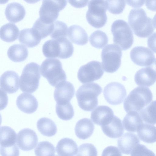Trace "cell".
<instances>
[{"label":"cell","mask_w":156,"mask_h":156,"mask_svg":"<svg viewBox=\"0 0 156 156\" xmlns=\"http://www.w3.org/2000/svg\"><path fill=\"white\" fill-rule=\"evenodd\" d=\"M128 21L134 34L139 37H147L154 30L152 19L147 16L143 9H131L128 16Z\"/></svg>","instance_id":"obj_1"},{"label":"cell","mask_w":156,"mask_h":156,"mask_svg":"<svg viewBox=\"0 0 156 156\" xmlns=\"http://www.w3.org/2000/svg\"><path fill=\"white\" fill-rule=\"evenodd\" d=\"M102 91L101 87L95 83L81 85L76 93V97L80 108L86 111H91L94 109L98 105V97Z\"/></svg>","instance_id":"obj_2"},{"label":"cell","mask_w":156,"mask_h":156,"mask_svg":"<svg viewBox=\"0 0 156 156\" xmlns=\"http://www.w3.org/2000/svg\"><path fill=\"white\" fill-rule=\"evenodd\" d=\"M152 100V94L149 88L138 87L132 90L125 99L124 108L127 113L140 112Z\"/></svg>","instance_id":"obj_3"},{"label":"cell","mask_w":156,"mask_h":156,"mask_svg":"<svg viewBox=\"0 0 156 156\" xmlns=\"http://www.w3.org/2000/svg\"><path fill=\"white\" fill-rule=\"evenodd\" d=\"M40 70L41 75L53 87H56L66 80V74L62 69V63L57 58L46 59L41 64Z\"/></svg>","instance_id":"obj_4"},{"label":"cell","mask_w":156,"mask_h":156,"mask_svg":"<svg viewBox=\"0 0 156 156\" xmlns=\"http://www.w3.org/2000/svg\"><path fill=\"white\" fill-rule=\"evenodd\" d=\"M40 66L30 62L23 68L20 78V90L24 92L32 93L38 89L41 77Z\"/></svg>","instance_id":"obj_5"},{"label":"cell","mask_w":156,"mask_h":156,"mask_svg":"<svg viewBox=\"0 0 156 156\" xmlns=\"http://www.w3.org/2000/svg\"><path fill=\"white\" fill-rule=\"evenodd\" d=\"M111 30L114 43L122 50H126L131 47L133 42V36L126 22L122 20H115L112 25Z\"/></svg>","instance_id":"obj_6"},{"label":"cell","mask_w":156,"mask_h":156,"mask_svg":"<svg viewBox=\"0 0 156 156\" xmlns=\"http://www.w3.org/2000/svg\"><path fill=\"white\" fill-rule=\"evenodd\" d=\"M88 6L86 18L88 23L97 28L105 26L107 19L106 0H91L89 1Z\"/></svg>","instance_id":"obj_7"},{"label":"cell","mask_w":156,"mask_h":156,"mask_svg":"<svg viewBox=\"0 0 156 156\" xmlns=\"http://www.w3.org/2000/svg\"><path fill=\"white\" fill-rule=\"evenodd\" d=\"M122 55L121 49L118 45L111 44L106 46L101 54L103 69L108 73L116 71L121 65Z\"/></svg>","instance_id":"obj_8"},{"label":"cell","mask_w":156,"mask_h":156,"mask_svg":"<svg viewBox=\"0 0 156 156\" xmlns=\"http://www.w3.org/2000/svg\"><path fill=\"white\" fill-rule=\"evenodd\" d=\"M67 4L66 0H43L39 11L40 19L46 23H53Z\"/></svg>","instance_id":"obj_9"},{"label":"cell","mask_w":156,"mask_h":156,"mask_svg":"<svg viewBox=\"0 0 156 156\" xmlns=\"http://www.w3.org/2000/svg\"><path fill=\"white\" fill-rule=\"evenodd\" d=\"M104 73L101 63L93 61L80 67L78 72L77 77L81 83H84L99 79Z\"/></svg>","instance_id":"obj_10"},{"label":"cell","mask_w":156,"mask_h":156,"mask_svg":"<svg viewBox=\"0 0 156 156\" xmlns=\"http://www.w3.org/2000/svg\"><path fill=\"white\" fill-rule=\"evenodd\" d=\"M104 97L106 101L112 105L122 103L126 95V91L121 83L112 82L108 84L103 90Z\"/></svg>","instance_id":"obj_11"},{"label":"cell","mask_w":156,"mask_h":156,"mask_svg":"<svg viewBox=\"0 0 156 156\" xmlns=\"http://www.w3.org/2000/svg\"><path fill=\"white\" fill-rule=\"evenodd\" d=\"M134 80L139 86L150 87L156 81V58L149 66L143 68L136 73Z\"/></svg>","instance_id":"obj_12"},{"label":"cell","mask_w":156,"mask_h":156,"mask_svg":"<svg viewBox=\"0 0 156 156\" xmlns=\"http://www.w3.org/2000/svg\"><path fill=\"white\" fill-rule=\"evenodd\" d=\"M132 61L136 65L140 66H148L154 60L155 56L148 48L137 46L133 48L130 52Z\"/></svg>","instance_id":"obj_13"},{"label":"cell","mask_w":156,"mask_h":156,"mask_svg":"<svg viewBox=\"0 0 156 156\" xmlns=\"http://www.w3.org/2000/svg\"><path fill=\"white\" fill-rule=\"evenodd\" d=\"M38 137L32 129L24 128L18 133L16 144L19 148L23 151H29L34 149L38 143Z\"/></svg>","instance_id":"obj_14"},{"label":"cell","mask_w":156,"mask_h":156,"mask_svg":"<svg viewBox=\"0 0 156 156\" xmlns=\"http://www.w3.org/2000/svg\"><path fill=\"white\" fill-rule=\"evenodd\" d=\"M19 76L17 73L13 71L5 72L0 77V89L8 94H13L19 89Z\"/></svg>","instance_id":"obj_15"},{"label":"cell","mask_w":156,"mask_h":156,"mask_svg":"<svg viewBox=\"0 0 156 156\" xmlns=\"http://www.w3.org/2000/svg\"><path fill=\"white\" fill-rule=\"evenodd\" d=\"M54 92V98L57 103L70 102L75 93L73 85L70 82L65 81L58 84Z\"/></svg>","instance_id":"obj_16"},{"label":"cell","mask_w":156,"mask_h":156,"mask_svg":"<svg viewBox=\"0 0 156 156\" xmlns=\"http://www.w3.org/2000/svg\"><path fill=\"white\" fill-rule=\"evenodd\" d=\"M16 104L22 112L31 114L35 112L38 107V102L35 97L32 94L23 93L17 98Z\"/></svg>","instance_id":"obj_17"},{"label":"cell","mask_w":156,"mask_h":156,"mask_svg":"<svg viewBox=\"0 0 156 156\" xmlns=\"http://www.w3.org/2000/svg\"><path fill=\"white\" fill-rule=\"evenodd\" d=\"M118 146L121 152L129 155L140 143L137 136L133 133L127 132L118 140Z\"/></svg>","instance_id":"obj_18"},{"label":"cell","mask_w":156,"mask_h":156,"mask_svg":"<svg viewBox=\"0 0 156 156\" xmlns=\"http://www.w3.org/2000/svg\"><path fill=\"white\" fill-rule=\"evenodd\" d=\"M101 126L104 133L111 138L119 137L123 134L124 132L121 120L115 115Z\"/></svg>","instance_id":"obj_19"},{"label":"cell","mask_w":156,"mask_h":156,"mask_svg":"<svg viewBox=\"0 0 156 156\" xmlns=\"http://www.w3.org/2000/svg\"><path fill=\"white\" fill-rule=\"evenodd\" d=\"M114 116L113 112L110 107L105 105H100L91 112L90 118L96 124L101 126Z\"/></svg>","instance_id":"obj_20"},{"label":"cell","mask_w":156,"mask_h":156,"mask_svg":"<svg viewBox=\"0 0 156 156\" xmlns=\"http://www.w3.org/2000/svg\"><path fill=\"white\" fill-rule=\"evenodd\" d=\"M5 13L9 21L16 23L23 20L25 16L26 11L24 6L17 2H12L7 5Z\"/></svg>","instance_id":"obj_21"},{"label":"cell","mask_w":156,"mask_h":156,"mask_svg":"<svg viewBox=\"0 0 156 156\" xmlns=\"http://www.w3.org/2000/svg\"><path fill=\"white\" fill-rule=\"evenodd\" d=\"M78 149L76 142L68 138L60 140L56 147V152L59 156H74L77 153Z\"/></svg>","instance_id":"obj_22"},{"label":"cell","mask_w":156,"mask_h":156,"mask_svg":"<svg viewBox=\"0 0 156 156\" xmlns=\"http://www.w3.org/2000/svg\"><path fill=\"white\" fill-rule=\"evenodd\" d=\"M67 35L73 43L78 45L86 44L88 41V35L86 31L78 25H73L68 29Z\"/></svg>","instance_id":"obj_23"},{"label":"cell","mask_w":156,"mask_h":156,"mask_svg":"<svg viewBox=\"0 0 156 156\" xmlns=\"http://www.w3.org/2000/svg\"><path fill=\"white\" fill-rule=\"evenodd\" d=\"M94 129V125L91 120L85 118L77 122L75 127V132L78 138L85 140L91 136Z\"/></svg>","instance_id":"obj_24"},{"label":"cell","mask_w":156,"mask_h":156,"mask_svg":"<svg viewBox=\"0 0 156 156\" xmlns=\"http://www.w3.org/2000/svg\"><path fill=\"white\" fill-rule=\"evenodd\" d=\"M122 122L126 130L133 132L137 131L139 128L143 123L140 115L136 111L128 112L124 117Z\"/></svg>","instance_id":"obj_25"},{"label":"cell","mask_w":156,"mask_h":156,"mask_svg":"<svg viewBox=\"0 0 156 156\" xmlns=\"http://www.w3.org/2000/svg\"><path fill=\"white\" fill-rule=\"evenodd\" d=\"M8 57L12 61L16 62H21L27 57L28 51L24 45L15 44L10 46L7 52Z\"/></svg>","instance_id":"obj_26"},{"label":"cell","mask_w":156,"mask_h":156,"mask_svg":"<svg viewBox=\"0 0 156 156\" xmlns=\"http://www.w3.org/2000/svg\"><path fill=\"white\" fill-rule=\"evenodd\" d=\"M137 133L140 139L145 143L151 144L156 142V127L154 125L143 123Z\"/></svg>","instance_id":"obj_27"},{"label":"cell","mask_w":156,"mask_h":156,"mask_svg":"<svg viewBox=\"0 0 156 156\" xmlns=\"http://www.w3.org/2000/svg\"><path fill=\"white\" fill-rule=\"evenodd\" d=\"M18 39L20 43L29 48L37 46L41 40L36 35L32 28H25L21 30Z\"/></svg>","instance_id":"obj_28"},{"label":"cell","mask_w":156,"mask_h":156,"mask_svg":"<svg viewBox=\"0 0 156 156\" xmlns=\"http://www.w3.org/2000/svg\"><path fill=\"white\" fill-rule=\"evenodd\" d=\"M37 127L39 132L43 135L51 137L55 135L57 132L55 123L51 119L46 117L39 119L37 121Z\"/></svg>","instance_id":"obj_29"},{"label":"cell","mask_w":156,"mask_h":156,"mask_svg":"<svg viewBox=\"0 0 156 156\" xmlns=\"http://www.w3.org/2000/svg\"><path fill=\"white\" fill-rule=\"evenodd\" d=\"M19 32V29L15 24L8 23L3 25L0 28V38L6 42H12L16 39Z\"/></svg>","instance_id":"obj_30"},{"label":"cell","mask_w":156,"mask_h":156,"mask_svg":"<svg viewBox=\"0 0 156 156\" xmlns=\"http://www.w3.org/2000/svg\"><path fill=\"white\" fill-rule=\"evenodd\" d=\"M16 134L10 127H0V146L8 147L16 144Z\"/></svg>","instance_id":"obj_31"},{"label":"cell","mask_w":156,"mask_h":156,"mask_svg":"<svg viewBox=\"0 0 156 156\" xmlns=\"http://www.w3.org/2000/svg\"><path fill=\"white\" fill-rule=\"evenodd\" d=\"M42 50L43 54L47 58H59L60 47L58 40L52 39L46 41L43 45Z\"/></svg>","instance_id":"obj_32"},{"label":"cell","mask_w":156,"mask_h":156,"mask_svg":"<svg viewBox=\"0 0 156 156\" xmlns=\"http://www.w3.org/2000/svg\"><path fill=\"white\" fill-rule=\"evenodd\" d=\"M32 28L36 35L41 39L51 34L53 29V23L48 24L39 18L35 21Z\"/></svg>","instance_id":"obj_33"},{"label":"cell","mask_w":156,"mask_h":156,"mask_svg":"<svg viewBox=\"0 0 156 156\" xmlns=\"http://www.w3.org/2000/svg\"><path fill=\"white\" fill-rule=\"evenodd\" d=\"M141 118L146 123L156 124V100L151 102L139 112Z\"/></svg>","instance_id":"obj_34"},{"label":"cell","mask_w":156,"mask_h":156,"mask_svg":"<svg viewBox=\"0 0 156 156\" xmlns=\"http://www.w3.org/2000/svg\"><path fill=\"white\" fill-rule=\"evenodd\" d=\"M56 112L58 117L64 120L72 119L74 115L73 107L70 102L63 103H56Z\"/></svg>","instance_id":"obj_35"},{"label":"cell","mask_w":156,"mask_h":156,"mask_svg":"<svg viewBox=\"0 0 156 156\" xmlns=\"http://www.w3.org/2000/svg\"><path fill=\"white\" fill-rule=\"evenodd\" d=\"M89 40L91 45L97 48H102L107 44L108 42V38L106 34L99 30L91 34Z\"/></svg>","instance_id":"obj_36"},{"label":"cell","mask_w":156,"mask_h":156,"mask_svg":"<svg viewBox=\"0 0 156 156\" xmlns=\"http://www.w3.org/2000/svg\"><path fill=\"white\" fill-rule=\"evenodd\" d=\"M58 41L60 51L59 58L66 59L70 57L73 52L74 48L72 43L66 37L56 39Z\"/></svg>","instance_id":"obj_37"},{"label":"cell","mask_w":156,"mask_h":156,"mask_svg":"<svg viewBox=\"0 0 156 156\" xmlns=\"http://www.w3.org/2000/svg\"><path fill=\"white\" fill-rule=\"evenodd\" d=\"M34 153L36 156H53L55 153V148L51 143L43 141L38 144Z\"/></svg>","instance_id":"obj_38"},{"label":"cell","mask_w":156,"mask_h":156,"mask_svg":"<svg viewBox=\"0 0 156 156\" xmlns=\"http://www.w3.org/2000/svg\"><path fill=\"white\" fill-rule=\"evenodd\" d=\"M67 26L64 22L56 20L53 23V29L50 35L53 39L62 37H66L67 34Z\"/></svg>","instance_id":"obj_39"},{"label":"cell","mask_w":156,"mask_h":156,"mask_svg":"<svg viewBox=\"0 0 156 156\" xmlns=\"http://www.w3.org/2000/svg\"><path fill=\"white\" fill-rule=\"evenodd\" d=\"M108 10L114 14H118L123 11L126 6L124 0H106Z\"/></svg>","instance_id":"obj_40"},{"label":"cell","mask_w":156,"mask_h":156,"mask_svg":"<svg viewBox=\"0 0 156 156\" xmlns=\"http://www.w3.org/2000/svg\"><path fill=\"white\" fill-rule=\"evenodd\" d=\"M98 152L96 147L90 143L80 145L76 156H97Z\"/></svg>","instance_id":"obj_41"},{"label":"cell","mask_w":156,"mask_h":156,"mask_svg":"<svg viewBox=\"0 0 156 156\" xmlns=\"http://www.w3.org/2000/svg\"><path fill=\"white\" fill-rule=\"evenodd\" d=\"M131 156H156L151 150L145 145L139 144L133 150L131 153Z\"/></svg>","instance_id":"obj_42"},{"label":"cell","mask_w":156,"mask_h":156,"mask_svg":"<svg viewBox=\"0 0 156 156\" xmlns=\"http://www.w3.org/2000/svg\"><path fill=\"white\" fill-rule=\"evenodd\" d=\"M1 156H19V149L16 144L8 147L0 146Z\"/></svg>","instance_id":"obj_43"},{"label":"cell","mask_w":156,"mask_h":156,"mask_svg":"<svg viewBox=\"0 0 156 156\" xmlns=\"http://www.w3.org/2000/svg\"><path fill=\"white\" fill-rule=\"evenodd\" d=\"M101 156H122V155L117 147L110 146L107 147L103 150Z\"/></svg>","instance_id":"obj_44"},{"label":"cell","mask_w":156,"mask_h":156,"mask_svg":"<svg viewBox=\"0 0 156 156\" xmlns=\"http://www.w3.org/2000/svg\"><path fill=\"white\" fill-rule=\"evenodd\" d=\"M147 44L148 47L156 53V32L154 33L148 37Z\"/></svg>","instance_id":"obj_45"},{"label":"cell","mask_w":156,"mask_h":156,"mask_svg":"<svg viewBox=\"0 0 156 156\" xmlns=\"http://www.w3.org/2000/svg\"><path fill=\"white\" fill-rule=\"evenodd\" d=\"M69 3L73 6L76 8H81L86 6L89 1H68Z\"/></svg>","instance_id":"obj_46"},{"label":"cell","mask_w":156,"mask_h":156,"mask_svg":"<svg viewBox=\"0 0 156 156\" xmlns=\"http://www.w3.org/2000/svg\"><path fill=\"white\" fill-rule=\"evenodd\" d=\"M145 1H126V3L133 7H138L142 6L144 3Z\"/></svg>","instance_id":"obj_47"},{"label":"cell","mask_w":156,"mask_h":156,"mask_svg":"<svg viewBox=\"0 0 156 156\" xmlns=\"http://www.w3.org/2000/svg\"><path fill=\"white\" fill-rule=\"evenodd\" d=\"M145 1V5L147 8L152 11H156V0Z\"/></svg>","instance_id":"obj_48"},{"label":"cell","mask_w":156,"mask_h":156,"mask_svg":"<svg viewBox=\"0 0 156 156\" xmlns=\"http://www.w3.org/2000/svg\"><path fill=\"white\" fill-rule=\"evenodd\" d=\"M152 24L153 27L156 28V14L154 16L153 19Z\"/></svg>","instance_id":"obj_49"},{"label":"cell","mask_w":156,"mask_h":156,"mask_svg":"<svg viewBox=\"0 0 156 156\" xmlns=\"http://www.w3.org/2000/svg\"><path fill=\"white\" fill-rule=\"evenodd\" d=\"M58 156L57 155H55V156Z\"/></svg>","instance_id":"obj_50"}]
</instances>
